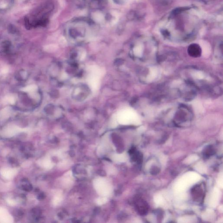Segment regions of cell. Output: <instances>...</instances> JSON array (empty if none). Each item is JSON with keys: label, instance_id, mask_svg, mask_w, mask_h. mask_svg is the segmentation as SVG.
<instances>
[{"label": "cell", "instance_id": "6da1fadb", "mask_svg": "<svg viewBox=\"0 0 223 223\" xmlns=\"http://www.w3.org/2000/svg\"><path fill=\"white\" fill-rule=\"evenodd\" d=\"M93 185L97 193L103 197L109 196L113 191L111 185L105 178L95 179L93 181Z\"/></svg>", "mask_w": 223, "mask_h": 223}, {"label": "cell", "instance_id": "7a4b0ae2", "mask_svg": "<svg viewBox=\"0 0 223 223\" xmlns=\"http://www.w3.org/2000/svg\"><path fill=\"white\" fill-rule=\"evenodd\" d=\"M174 120L176 122L184 123L190 121L192 117V113L187 106H180L174 113Z\"/></svg>", "mask_w": 223, "mask_h": 223}, {"label": "cell", "instance_id": "3957f363", "mask_svg": "<svg viewBox=\"0 0 223 223\" xmlns=\"http://www.w3.org/2000/svg\"><path fill=\"white\" fill-rule=\"evenodd\" d=\"M13 218L7 210L4 208H0V223H11Z\"/></svg>", "mask_w": 223, "mask_h": 223}, {"label": "cell", "instance_id": "277c9868", "mask_svg": "<svg viewBox=\"0 0 223 223\" xmlns=\"http://www.w3.org/2000/svg\"><path fill=\"white\" fill-rule=\"evenodd\" d=\"M16 170L13 169L5 168L1 170V174L3 177L7 179H10L16 174Z\"/></svg>", "mask_w": 223, "mask_h": 223}, {"label": "cell", "instance_id": "5b68a950", "mask_svg": "<svg viewBox=\"0 0 223 223\" xmlns=\"http://www.w3.org/2000/svg\"><path fill=\"white\" fill-rule=\"evenodd\" d=\"M188 53L191 57L198 58L201 55V50L197 46H192L189 49Z\"/></svg>", "mask_w": 223, "mask_h": 223}, {"label": "cell", "instance_id": "8992f818", "mask_svg": "<svg viewBox=\"0 0 223 223\" xmlns=\"http://www.w3.org/2000/svg\"><path fill=\"white\" fill-rule=\"evenodd\" d=\"M38 90V87L35 85H30L24 87L22 89V91L29 93L31 96H33L35 95V93Z\"/></svg>", "mask_w": 223, "mask_h": 223}, {"label": "cell", "instance_id": "52a82bcc", "mask_svg": "<svg viewBox=\"0 0 223 223\" xmlns=\"http://www.w3.org/2000/svg\"><path fill=\"white\" fill-rule=\"evenodd\" d=\"M113 161L116 162H123L126 160V156L124 154H114L112 157Z\"/></svg>", "mask_w": 223, "mask_h": 223}, {"label": "cell", "instance_id": "ba28073f", "mask_svg": "<svg viewBox=\"0 0 223 223\" xmlns=\"http://www.w3.org/2000/svg\"><path fill=\"white\" fill-rule=\"evenodd\" d=\"M40 164L45 168L51 169L53 166V164L50 160L48 159H44L41 161Z\"/></svg>", "mask_w": 223, "mask_h": 223}, {"label": "cell", "instance_id": "9c48e42d", "mask_svg": "<svg viewBox=\"0 0 223 223\" xmlns=\"http://www.w3.org/2000/svg\"><path fill=\"white\" fill-rule=\"evenodd\" d=\"M4 102L6 104L13 105L15 102V97L11 95H7L4 98Z\"/></svg>", "mask_w": 223, "mask_h": 223}, {"label": "cell", "instance_id": "30bf717a", "mask_svg": "<svg viewBox=\"0 0 223 223\" xmlns=\"http://www.w3.org/2000/svg\"><path fill=\"white\" fill-rule=\"evenodd\" d=\"M17 130L18 129L17 127L15 126H10L7 127L5 130V132L7 133L8 135L11 136L15 134V133H16Z\"/></svg>", "mask_w": 223, "mask_h": 223}, {"label": "cell", "instance_id": "8fae6325", "mask_svg": "<svg viewBox=\"0 0 223 223\" xmlns=\"http://www.w3.org/2000/svg\"><path fill=\"white\" fill-rule=\"evenodd\" d=\"M11 113V109H9V108L8 107V108H6L2 110L0 113V115H1V116L4 118H7V117H9V116L10 115Z\"/></svg>", "mask_w": 223, "mask_h": 223}, {"label": "cell", "instance_id": "7c38bea8", "mask_svg": "<svg viewBox=\"0 0 223 223\" xmlns=\"http://www.w3.org/2000/svg\"><path fill=\"white\" fill-rule=\"evenodd\" d=\"M107 201V198L106 197L101 196L100 198L97 199L96 200V203L98 205H101L106 203Z\"/></svg>", "mask_w": 223, "mask_h": 223}, {"label": "cell", "instance_id": "4fadbf2b", "mask_svg": "<svg viewBox=\"0 0 223 223\" xmlns=\"http://www.w3.org/2000/svg\"><path fill=\"white\" fill-rule=\"evenodd\" d=\"M103 16L99 13H95L93 16V18H94L96 21H100L103 19Z\"/></svg>", "mask_w": 223, "mask_h": 223}, {"label": "cell", "instance_id": "5bb4252c", "mask_svg": "<svg viewBox=\"0 0 223 223\" xmlns=\"http://www.w3.org/2000/svg\"><path fill=\"white\" fill-rule=\"evenodd\" d=\"M8 30L9 32H11V33H15L16 32L17 29L15 25H12V24H10L8 26Z\"/></svg>", "mask_w": 223, "mask_h": 223}, {"label": "cell", "instance_id": "9a60e30c", "mask_svg": "<svg viewBox=\"0 0 223 223\" xmlns=\"http://www.w3.org/2000/svg\"><path fill=\"white\" fill-rule=\"evenodd\" d=\"M24 21H25V26L27 30H30L31 27V24H30L29 18L27 17H25V18H24Z\"/></svg>", "mask_w": 223, "mask_h": 223}, {"label": "cell", "instance_id": "2e32d148", "mask_svg": "<svg viewBox=\"0 0 223 223\" xmlns=\"http://www.w3.org/2000/svg\"><path fill=\"white\" fill-rule=\"evenodd\" d=\"M61 199V198L60 196H56L54 199V201H53L54 204H55V205L58 204L60 202Z\"/></svg>", "mask_w": 223, "mask_h": 223}, {"label": "cell", "instance_id": "e0dca14e", "mask_svg": "<svg viewBox=\"0 0 223 223\" xmlns=\"http://www.w3.org/2000/svg\"><path fill=\"white\" fill-rule=\"evenodd\" d=\"M8 71V68L7 66H4L1 70V72L3 74H6Z\"/></svg>", "mask_w": 223, "mask_h": 223}]
</instances>
